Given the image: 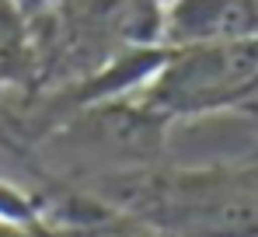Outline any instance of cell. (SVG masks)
<instances>
[{
	"label": "cell",
	"mask_w": 258,
	"mask_h": 237,
	"mask_svg": "<svg viewBox=\"0 0 258 237\" xmlns=\"http://www.w3.org/2000/svg\"><path fill=\"white\" fill-rule=\"evenodd\" d=\"M84 196L164 237H258V160L206 167L161 164L101 182Z\"/></svg>",
	"instance_id": "cell-1"
},
{
	"label": "cell",
	"mask_w": 258,
	"mask_h": 237,
	"mask_svg": "<svg viewBox=\"0 0 258 237\" xmlns=\"http://www.w3.org/2000/svg\"><path fill=\"white\" fill-rule=\"evenodd\" d=\"M129 94L168 126L244 108L258 98V39L164 49L147 80Z\"/></svg>",
	"instance_id": "cell-2"
},
{
	"label": "cell",
	"mask_w": 258,
	"mask_h": 237,
	"mask_svg": "<svg viewBox=\"0 0 258 237\" xmlns=\"http://www.w3.org/2000/svg\"><path fill=\"white\" fill-rule=\"evenodd\" d=\"M258 39V0H164L157 49H188Z\"/></svg>",
	"instance_id": "cell-3"
},
{
	"label": "cell",
	"mask_w": 258,
	"mask_h": 237,
	"mask_svg": "<svg viewBox=\"0 0 258 237\" xmlns=\"http://www.w3.org/2000/svg\"><path fill=\"white\" fill-rule=\"evenodd\" d=\"M45 220L56 237H164L154 227L126 213H115L74 189H63L59 196H45Z\"/></svg>",
	"instance_id": "cell-4"
},
{
	"label": "cell",
	"mask_w": 258,
	"mask_h": 237,
	"mask_svg": "<svg viewBox=\"0 0 258 237\" xmlns=\"http://www.w3.org/2000/svg\"><path fill=\"white\" fill-rule=\"evenodd\" d=\"M39 80V39L35 18L21 0H0V91L28 87Z\"/></svg>",
	"instance_id": "cell-5"
},
{
	"label": "cell",
	"mask_w": 258,
	"mask_h": 237,
	"mask_svg": "<svg viewBox=\"0 0 258 237\" xmlns=\"http://www.w3.org/2000/svg\"><path fill=\"white\" fill-rule=\"evenodd\" d=\"M0 237H56L45 223H18L0 216Z\"/></svg>",
	"instance_id": "cell-6"
},
{
	"label": "cell",
	"mask_w": 258,
	"mask_h": 237,
	"mask_svg": "<svg viewBox=\"0 0 258 237\" xmlns=\"http://www.w3.org/2000/svg\"><path fill=\"white\" fill-rule=\"evenodd\" d=\"M126 4H140V7H161L164 0H126Z\"/></svg>",
	"instance_id": "cell-7"
}]
</instances>
